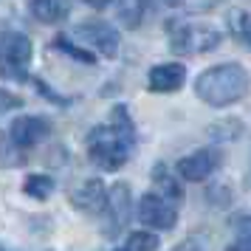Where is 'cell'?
Listing matches in <instances>:
<instances>
[{
	"label": "cell",
	"mask_w": 251,
	"mask_h": 251,
	"mask_svg": "<svg viewBox=\"0 0 251 251\" xmlns=\"http://www.w3.org/2000/svg\"><path fill=\"white\" fill-rule=\"evenodd\" d=\"M71 37H76V40H82L85 46L91 48V54L96 51L99 57L104 59H116V54H119V31H116L110 23H104V20H85V23H79L74 31H71Z\"/></svg>",
	"instance_id": "5b68a950"
},
{
	"label": "cell",
	"mask_w": 251,
	"mask_h": 251,
	"mask_svg": "<svg viewBox=\"0 0 251 251\" xmlns=\"http://www.w3.org/2000/svg\"><path fill=\"white\" fill-rule=\"evenodd\" d=\"M130 150L122 138L113 133L110 125H99L93 127L88 133V155H91L93 164H99L102 170L113 172V170H122L130 158Z\"/></svg>",
	"instance_id": "3957f363"
},
{
	"label": "cell",
	"mask_w": 251,
	"mask_h": 251,
	"mask_svg": "<svg viewBox=\"0 0 251 251\" xmlns=\"http://www.w3.org/2000/svg\"><path fill=\"white\" fill-rule=\"evenodd\" d=\"M136 215H138V223H144V226L155 228V231H170L178 223V206L167 203L155 192H147L138 198Z\"/></svg>",
	"instance_id": "8992f818"
},
{
	"label": "cell",
	"mask_w": 251,
	"mask_h": 251,
	"mask_svg": "<svg viewBox=\"0 0 251 251\" xmlns=\"http://www.w3.org/2000/svg\"><path fill=\"white\" fill-rule=\"evenodd\" d=\"M183 79H186V68L181 62H161V65L150 68L147 85L152 93H175L181 91Z\"/></svg>",
	"instance_id": "8fae6325"
},
{
	"label": "cell",
	"mask_w": 251,
	"mask_h": 251,
	"mask_svg": "<svg viewBox=\"0 0 251 251\" xmlns=\"http://www.w3.org/2000/svg\"><path fill=\"white\" fill-rule=\"evenodd\" d=\"M28 62H31V40L23 31H6L0 37V76L23 82Z\"/></svg>",
	"instance_id": "277c9868"
},
{
	"label": "cell",
	"mask_w": 251,
	"mask_h": 251,
	"mask_svg": "<svg viewBox=\"0 0 251 251\" xmlns=\"http://www.w3.org/2000/svg\"><path fill=\"white\" fill-rule=\"evenodd\" d=\"M226 251H251V237H240V240H234L231 246H228Z\"/></svg>",
	"instance_id": "d4e9b609"
},
{
	"label": "cell",
	"mask_w": 251,
	"mask_h": 251,
	"mask_svg": "<svg viewBox=\"0 0 251 251\" xmlns=\"http://www.w3.org/2000/svg\"><path fill=\"white\" fill-rule=\"evenodd\" d=\"M51 136V122L43 119V116H17L9 127V138L14 141V147L20 150H28L46 141Z\"/></svg>",
	"instance_id": "9c48e42d"
},
{
	"label": "cell",
	"mask_w": 251,
	"mask_h": 251,
	"mask_svg": "<svg viewBox=\"0 0 251 251\" xmlns=\"http://www.w3.org/2000/svg\"><path fill=\"white\" fill-rule=\"evenodd\" d=\"M220 167V152L215 147H203V150H195L192 155L178 161V178L189 183H201L206 181L212 172Z\"/></svg>",
	"instance_id": "ba28073f"
},
{
	"label": "cell",
	"mask_w": 251,
	"mask_h": 251,
	"mask_svg": "<svg viewBox=\"0 0 251 251\" xmlns=\"http://www.w3.org/2000/svg\"><path fill=\"white\" fill-rule=\"evenodd\" d=\"M34 85H37V88H40V96H46V99H54V102L65 104V99H62V96H57V93L51 91V88H48V85H46V82H43V79H34Z\"/></svg>",
	"instance_id": "cb8c5ba5"
},
{
	"label": "cell",
	"mask_w": 251,
	"mask_h": 251,
	"mask_svg": "<svg viewBox=\"0 0 251 251\" xmlns=\"http://www.w3.org/2000/svg\"><path fill=\"white\" fill-rule=\"evenodd\" d=\"M141 14H144V9H141L138 3H119V6H116V17H119L127 28L141 25Z\"/></svg>",
	"instance_id": "d6986e66"
},
{
	"label": "cell",
	"mask_w": 251,
	"mask_h": 251,
	"mask_svg": "<svg viewBox=\"0 0 251 251\" xmlns=\"http://www.w3.org/2000/svg\"><path fill=\"white\" fill-rule=\"evenodd\" d=\"M158 249V234L155 231H133L127 237V251H155Z\"/></svg>",
	"instance_id": "ac0fdd59"
},
{
	"label": "cell",
	"mask_w": 251,
	"mask_h": 251,
	"mask_svg": "<svg viewBox=\"0 0 251 251\" xmlns=\"http://www.w3.org/2000/svg\"><path fill=\"white\" fill-rule=\"evenodd\" d=\"M228 34L251 51V14L246 9H228Z\"/></svg>",
	"instance_id": "5bb4252c"
},
{
	"label": "cell",
	"mask_w": 251,
	"mask_h": 251,
	"mask_svg": "<svg viewBox=\"0 0 251 251\" xmlns=\"http://www.w3.org/2000/svg\"><path fill=\"white\" fill-rule=\"evenodd\" d=\"M102 215H104V234L107 237H116L127 226V220L133 215V198H130V186L127 183H116L107 192Z\"/></svg>",
	"instance_id": "52a82bcc"
},
{
	"label": "cell",
	"mask_w": 251,
	"mask_h": 251,
	"mask_svg": "<svg viewBox=\"0 0 251 251\" xmlns=\"http://www.w3.org/2000/svg\"><path fill=\"white\" fill-rule=\"evenodd\" d=\"M104 201H107V189L99 178H88L71 192V203L79 212H88V215H102Z\"/></svg>",
	"instance_id": "30bf717a"
},
{
	"label": "cell",
	"mask_w": 251,
	"mask_h": 251,
	"mask_svg": "<svg viewBox=\"0 0 251 251\" xmlns=\"http://www.w3.org/2000/svg\"><path fill=\"white\" fill-rule=\"evenodd\" d=\"M206 136L212 141H234L237 136H243V122H237V119H220L215 125H209Z\"/></svg>",
	"instance_id": "2e32d148"
},
{
	"label": "cell",
	"mask_w": 251,
	"mask_h": 251,
	"mask_svg": "<svg viewBox=\"0 0 251 251\" xmlns=\"http://www.w3.org/2000/svg\"><path fill=\"white\" fill-rule=\"evenodd\" d=\"M12 107H20V99L12 96V93H6V91H0V113H6Z\"/></svg>",
	"instance_id": "603a6c76"
},
{
	"label": "cell",
	"mask_w": 251,
	"mask_h": 251,
	"mask_svg": "<svg viewBox=\"0 0 251 251\" xmlns=\"http://www.w3.org/2000/svg\"><path fill=\"white\" fill-rule=\"evenodd\" d=\"M172 251H209V246H206L203 237H186L181 246H175Z\"/></svg>",
	"instance_id": "7402d4cb"
},
{
	"label": "cell",
	"mask_w": 251,
	"mask_h": 251,
	"mask_svg": "<svg viewBox=\"0 0 251 251\" xmlns=\"http://www.w3.org/2000/svg\"><path fill=\"white\" fill-rule=\"evenodd\" d=\"M249 91V71L240 62H223L206 68L195 79V93L198 99L206 102L209 107H228L240 102Z\"/></svg>",
	"instance_id": "6da1fadb"
},
{
	"label": "cell",
	"mask_w": 251,
	"mask_h": 251,
	"mask_svg": "<svg viewBox=\"0 0 251 251\" xmlns=\"http://www.w3.org/2000/svg\"><path fill=\"white\" fill-rule=\"evenodd\" d=\"M20 147H14V141L9 136H3L0 133V167L6 164V167H17L20 164Z\"/></svg>",
	"instance_id": "ffe728a7"
},
{
	"label": "cell",
	"mask_w": 251,
	"mask_h": 251,
	"mask_svg": "<svg viewBox=\"0 0 251 251\" xmlns=\"http://www.w3.org/2000/svg\"><path fill=\"white\" fill-rule=\"evenodd\" d=\"M54 46L59 48V51H62V54H68V57H74V59H79V62H88V65H91L93 59V54L91 51H85V48H79V46H74V43H71L68 37H57V40H54Z\"/></svg>",
	"instance_id": "44dd1931"
},
{
	"label": "cell",
	"mask_w": 251,
	"mask_h": 251,
	"mask_svg": "<svg viewBox=\"0 0 251 251\" xmlns=\"http://www.w3.org/2000/svg\"><path fill=\"white\" fill-rule=\"evenodd\" d=\"M110 127H113V133L125 141L127 147L136 144V125H133L130 110H127L125 104H116L113 110H110Z\"/></svg>",
	"instance_id": "4fadbf2b"
},
{
	"label": "cell",
	"mask_w": 251,
	"mask_h": 251,
	"mask_svg": "<svg viewBox=\"0 0 251 251\" xmlns=\"http://www.w3.org/2000/svg\"><path fill=\"white\" fill-rule=\"evenodd\" d=\"M152 183H155V195L164 198L167 203L178 206L183 201V186L178 183V178H172L170 172H167L164 164H158V167L152 170Z\"/></svg>",
	"instance_id": "7c38bea8"
},
{
	"label": "cell",
	"mask_w": 251,
	"mask_h": 251,
	"mask_svg": "<svg viewBox=\"0 0 251 251\" xmlns=\"http://www.w3.org/2000/svg\"><path fill=\"white\" fill-rule=\"evenodd\" d=\"M23 192L28 198H37V201H46L48 195L54 192V181L48 175H28L23 183Z\"/></svg>",
	"instance_id": "e0dca14e"
},
{
	"label": "cell",
	"mask_w": 251,
	"mask_h": 251,
	"mask_svg": "<svg viewBox=\"0 0 251 251\" xmlns=\"http://www.w3.org/2000/svg\"><path fill=\"white\" fill-rule=\"evenodd\" d=\"M167 31H170V48L175 54H203V51L217 48L220 40H223V34L217 31L215 25H206V23H178V20H170Z\"/></svg>",
	"instance_id": "7a4b0ae2"
},
{
	"label": "cell",
	"mask_w": 251,
	"mask_h": 251,
	"mask_svg": "<svg viewBox=\"0 0 251 251\" xmlns=\"http://www.w3.org/2000/svg\"><path fill=\"white\" fill-rule=\"evenodd\" d=\"M68 6L59 3V0H34L31 3V14H34L40 23H62L68 17Z\"/></svg>",
	"instance_id": "9a60e30c"
}]
</instances>
